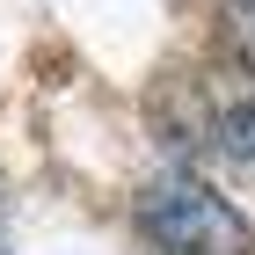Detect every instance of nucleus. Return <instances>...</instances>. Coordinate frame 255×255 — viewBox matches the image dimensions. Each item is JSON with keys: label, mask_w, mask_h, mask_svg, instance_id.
<instances>
[{"label": "nucleus", "mask_w": 255, "mask_h": 255, "mask_svg": "<svg viewBox=\"0 0 255 255\" xmlns=\"http://www.w3.org/2000/svg\"><path fill=\"white\" fill-rule=\"evenodd\" d=\"M138 234L160 255H255V226L197 175H160L138 197Z\"/></svg>", "instance_id": "obj_1"}, {"label": "nucleus", "mask_w": 255, "mask_h": 255, "mask_svg": "<svg viewBox=\"0 0 255 255\" xmlns=\"http://www.w3.org/2000/svg\"><path fill=\"white\" fill-rule=\"evenodd\" d=\"M197 131L219 153L255 160V7H241V22L197 73Z\"/></svg>", "instance_id": "obj_2"}, {"label": "nucleus", "mask_w": 255, "mask_h": 255, "mask_svg": "<svg viewBox=\"0 0 255 255\" xmlns=\"http://www.w3.org/2000/svg\"><path fill=\"white\" fill-rule=\"evenodd\" d=\"M241 7H255V0H241Z\"/></svg>", "instance_id": "obj_3"}]
</instances>
